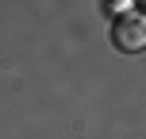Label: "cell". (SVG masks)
<instances>
[{"mask_svg":"<svg viewBox=\"0 0 146 139\" xmlns=\"http://www.w3.org/2000/svg\"><path fill=\"white\" fill-rule=\"evenodd\" d=\"M111 43H115V50H123V54H139L146 46V23H142V15L139 12L119 15V19L111 23Z\"/></svg>","mask_w":146,"mask_h":139,"instance_id":"cell-1","label":"cell"},{"mask_svg":"<svg viewBox=\"0 0 146 139\" xmlns=\"http://www.w3.org/2000/svg\"><path fill=\"white\" fill-rule=\"evenodd\" d=\"M108 4H115V0H108Z\"/></svg>","mask_w":146,"mask_h":139,"instance_id":"cell-2","label":"cell"}]
</instances>
